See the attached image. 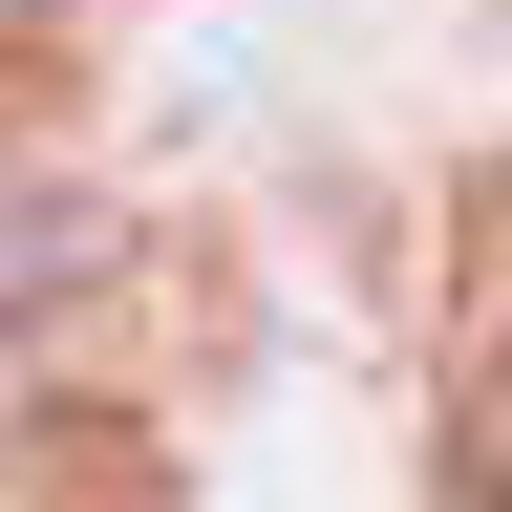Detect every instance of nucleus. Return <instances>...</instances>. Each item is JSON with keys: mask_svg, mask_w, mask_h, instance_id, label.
Returning <instances> with one entry per match:
<instances>
[{"mask_svg": "<svg viewBox=\"0 0 512 512\" xmlns=\"http://www.w3.org/2000/svg\"><path fill=\"white\" fill-rule=\"evenodd\" d=\"M470 512H512V448H491V470H470Z\"/></svg>", "mask_w": 512, "mask_h": 512, "instance_id": "1", "label": "nucleus"}]
</instances>
